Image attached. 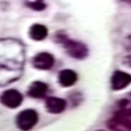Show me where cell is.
Instances as JSON below:
<instances>
[{"label":"cell","instance_id":"9","mask_svg":"<svg viewBox=\"0 0 131 131\" xmlns=\"http://www.w3.org/2000/svg\"><path fill=\"white\" fill-rule=\"evenodd\" d=\"M77 81V74L71 69H64L58 74L59 84L63 87H70Z\"/></svg>","mask_w":131,"mask_h":131},{"label":"cell","instance_id":"10","mask_svg":"<svg viewBox=\"0 0 131 131\" xmlns=\"http://www.w3.org/2000/svg\"><path fill=\"white\" fill-rule=\"evenodd\" d=\"M47 34H48L47 28L41 24H35L30 28V31H29L31 39L38 41L46 39L47 37Z\"/></svg>","mask_w":131,"mask_h":131},{"label":"cell","instance_id":"14","mask_svg":"<svg viewBox=\"0 0 131 131\" xmlns=\"http://www.w3.org/2000/svg\"><path fill=\"white\" fill-rule=\"evenodd\" d=\"M97 131H104V130H97Z\"/></svg>","mask_w":131,"mask_h":131},{"label":"cell","instance_id":"7","mask_svg":"<svg viewBox=\"0 0 131 131\" xmlns=\"http://www.w3.org/2000/svg\"><path fill=\"white\" fill-rule=\"evenodd\" d=\"M66 102L63 99L56 98V97H49L46 101V107L47 112L50 113H60L66 107Z\"/></svg>","mask_w":131,"mask_h":131},{"label":"cell","instance_id":"2","mask_svg":"<svg viewBox=\"0 0 131 131\" xmlns=\"http://www.w3.org/2000/svg\"><path fill=\"white\" fill-rule=\"evenodd\" d=\"M39 121V114L35 110H24L19 112L16 118L17 126L21 130L29 131L33 128Z\"/></svg>","mask_w":131,"mask_h":131},{"label":"cell","instance_id":"13","mask_svg":"<svg viewBox=\"0 0 131 131\" xmlns=\"http://www.w3.org/2000/svg\"><path fill=\"white\" fill-rule=\"evenodd\" d=\"M123 61H124L125 65H127L128 67H131V55H128V56L124 57Z\"/></svg>","mask_w":131,"mask_h":131},{"label":"cell","instance_id":"1","mask_svg":"<svg viewBox=\"0 0 131 131\" xmlns=\"http://www.w3.org/2000/svg\"><path fill=\"white\" fill-rule=\"evenodd\" d=\"M56 39L64 46L66 52L73 58L83 59L88 55V48L84 43L69 39L64 34L58 33L56 35Z\"/></svg>","mask_w":131,"mask_h":131},{"label":"cell","instance_id":"12","mask_svg":"<svg viewBox=\"0 0 131 131\" xmlns=\"http://www.w3.org/2000/svg\"><path fill=\"white\" fill-rule=\"evenodd\" d=\"M23 1L27 7L35 11H42L46 7L45 0H23Z\"/></svg>","mask_w":131,"mask_h":131},{"label":"cell","instance_id":"4","mask_svg":"<svg viewBox=\"0 0 131 131\" xmlns=\"http://www.w3.org/2000/svg\"><path fill=\"white\" fill-rule=\"evenodd\" d=\"M0 101L7 107L16 108L22 104L23 96L17 90L10 89V90H7V91L2 93V95L0 97Z\"/></svg>","mask_w":131,"mask_h":131},{"label":"cell","instance_id":"6","mask_svg":"<svg viewBox=\"0 0 131 131\" xmlns=\"http://www.w3.org/2000/svg\"><path fill=\"white\" fill-rule=\"evenodd\" d=\"M33 66L39 70H48L54 64V57L48 52L38 53L32 60Z\"/></svg>","mask_w":131,"mask_h":131},{"label":"cell","instance_id":"8","mask_svg":"<svg viewBox=\"0 0 131 131\" xmlns=\"http://www.w3.org/2000/svg\"><path fill=\"white\" fill-rule=\"evenodd\" d=\"M47 90H48V86L46 83L40 81H36V82H33L29 87L28 95L34 99H41L46 95Z\"/></svg>","mask_w":131,"mask_h":131},{"label":"cell","instance_id":"11","mask_svg":"<svg viewBox=\"0 0 131 131\" xmlns=\"http://www.w3.org/2000/svg\"><path fill=\"white\" fill-rule=\"evenodd\" d=\"M117 112H120L131 117V93L127 94L117 102Z\"/></svg>","mask_w":131,"mask_h":131},{"label":"cell","instance_id":"3","mask_svg":"<svg viewBox=\"0 0 131 131\" xmlns=\"http://www.w3.org/2000/svg\"><path fill=\"white\" fill-rule=\"evenodd\" d=\"M106 125L112 131H131V117L116 111Z\"/></svg>","mask_w":131,"mask_h":131},{"label":"cell","instance_id":"5","mask_svg":"<svg viewBox=\"0 0 131 131\" xmlns=\"http://www.w3.org/2000/svg\"><path fill=\"white\" fill-rule=\"evenodd\" d=\"M131 84V75L123 71L117 70L112 74L111 80L112 89L114 91H120Z\"/></svg>","mask_w":131,"mask_h":131}]
</instances>
